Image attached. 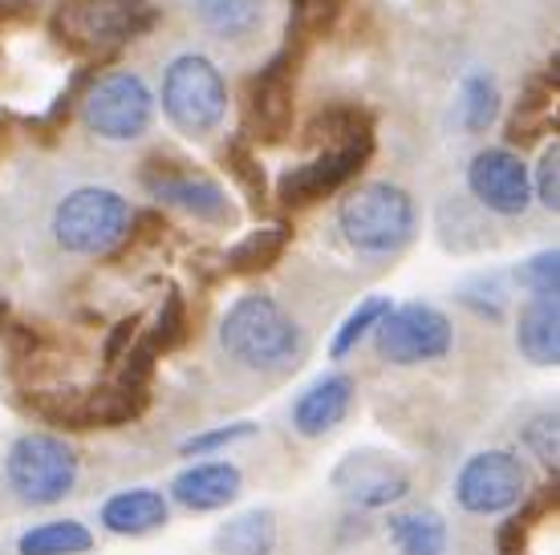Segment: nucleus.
I'll use <instances>...</instances> for the list:
<instances>
[{
  "instance_id": "423d86ee",
  "label": "nucleus",
  "mask_w": 560,
  "mask_h": 555,
  "mask_svg": "<svg viewBox=\"0 0 560 555\" xmlns=\"http://www.w3.org/2000/svg\"><path fill=\"white\" fill-rule=\"evenodd\" d=\"M127 199L110 187H78L54 208V239L70 256H114L130 227Z\"/></svg>"
},
{
  "instance_id": "e433bc0d",
  "label": "nucleus",
  "mask_w": 560,
  "mask_h": 555,
  "mask_svg": "<svg viewBox=\"0 0 560 555\" xmlns=\"http://www.w3.org/2000/svg\"><path fill=\"white\" fill-rule=\"evenodd\" d=\"M533 199L545 211H552V215L560 211V146H557V139H552V146H545L540 163H536Z\"/></svg>"
},
{
  "instance_id": "a211bd4d",
  "label": "nucleus",
  "mask_w": 560,
  "mask_h": 555,
  "mask_svg": "<svg viewBox=\"0 0 560 555\" xmlns=\"http://www.w3.org/2000/svg\"><path fill=\"white\" fill-rule=\"evenodd\" d=\"M171 519V499L159 486H127V491H114L110 499L98 507V523L110 535L122 540H142L151 531L167 528Z\"/></svg>"
},
{
  "instance_id": "5701e85b",
  "label": "nucleus",
  "mask_w": 560,
  "mask_h": 555,
  "mask_svg": "<svg viewBox=\"0 0 560 555\" xmlns=\"http://www.w3.org/2000/svg\"><path fill=\"white\" fill-rule=\"evenodd\" d=\"M277 515L268 507H253V511L232 515L224 528L215 531V555H272L277 552Z\"/></svg>"
},
{
  "instance_id": "58836bf2",
  "label": "nucleus",
  "mask_w": 560,
  "mask_h": 555,
  "mask_svg": "<svg viewBox=\"0 0 560 555\" xmlns=\"http://www.w3.org/2000/svg\"><path fill=\"white\" fill-rule=\"evenodd\" d=\"M33 16H37V4H33V0H0V33L28 25Z\"/></svg>"
},
{
  "instance_id": "2eb2a0df",
  "label": "nucleus",
  "mask_w": 560,
  "mask_h": 555,
  "mask_svg": "<svg viewBox=\"0 0 560 555\" xmlns=\"http://www.w3.org/2000/svg\"><path fill=\"white\" fill-rule=\"evenodd\" d=\"M467 191L491 215L516 220L533 208V170L508 146H488L467 163Z\"/></svg>"
},
{
  "instance_id": "f257e3e1",
  "label": "nucleus",
  "mask_w": 560,
  "mask_h": 555,
  "mask_svg": "<svg viewBox=\"0 0 560 555\" xmlns=\"http://www.w3.org/2000/svg\"><path fill=\"white\" fill-rule=\"evenodd\" d=\"M220 349L228 362L253 374H280L301 362L305 353V333L277 296L268 292H244L236 305L228 308L220 320Z\"/></svg>"
},
{
  "instance_id": "ddd939ff",
  "label": "nucleus",
  "mask_w": 560,
  "mask_h": 555,
  "mask_svg": "<svg viewBox=\"0 0 560 555\" xmlns=\"http://www.w3.org/2000/svg\"><path fill=\"white\" fill-rule=\"evenodd\" d=\"M374 158V130L365 134H353L350 142H337V146H325L317 158H308L301 167H289L277 182V199L280 208L301 211L313 208L317 199H329L337 194L350 179H358V170Z\"/></svg>"
},
{
  "instance_id": "39448f33",
  "label": "nucleus",
  "mask_w": 560,
  "mask_h": 555,
  "mask_svg": "<svg viewBox=\"0 0 560 555\" xmlns=\"http://www.w3.org/2000/svg\"><path fill=\"white\" fill-rule=\"evenodd\" d=\"M308 37L289 28V42L268 57V66L248 82V102H244V139L277 146L293 134L296 114V73L305 61Z\"/></svg>"
},
{
  "instance_id": "f704fd0d",
  "label": "nucleus",
  "mask_w": 560,
  "mask_h": 555,
  "mask_svg": "<svg viewBox=\"0 0 560 555\" xmlns=\"http://www.w3.org/2000/svg\"><path fill=\"white\" fill-rule=\"evenodd\" d=\"M524 446H528V454H533L545 471L557 474L560 467V417L557 410H545V414H536L528 426H524Z\"/></svg>"
},
{
  "instance_id": "7ed1b4c3",
  "label": "nucleus",
  "mask_w": 560,
  "mask_h": 555,
  "mask_svg": "<svg viewBox=\"0 0 560 555\" xmlns=\"http://www.w3.org/2000/svg\"><path fill=\"white\" fill-rule=\"evenodd\" d=\"M337 232L358 256L386 260L410 248V239L419 232V211L402 187L362 182L337 203Z\"/></svg>"
},
{
  "instance_id": "1a4fd4ad",
  "label": "nucleus",
  "mask_w": 560,
  "mask_h": 555,
  "mask_svg": "<svg viewBox=\"0 0 560 555\" xmlns=\"http://www.w3.org/2000/svg\"><path fill=\"white\" fill-rule=\"evenodd\" d=\"M374 345H378L382 362L407 369V365L443 362L455 349V329L443 308L410 300V305L386 308V317L374 324Z\"/></svg>"
},
{
  "instance_id": "393cba45",
  "label": "nucleus",
  "mask_w": 560,
  "mask_h": 555,
  "mask_svg": "<svg viewBox=\"0 0 560 555\" xmlns=\"http://www.w3.org/2000/svg\"><path fill=\"white\" fill-rule=\"evenodd\" d=\"M94 547V531L82 519H49L21 531L16 555H85Z\"/></svg>"
},
{
  "instance_id": "4be33fe9",
  "label": "nucleus",
  "mask_w": 560,
  "mask_h": 555,
  "mask_svg": "<svg viewBox=\"0 0 560 555\" xmlns=\"http://www.w3.org/2000/svg\"><path fill=\"white\" fill-rule=\"evenodd\" d=\"M289 244H293V227L289 223H268V227L248 232L240 244H232L220 260H224L228 276H256V272H268L272 264H280Z\"/></svg>"
},
{
  "instance_id": "412c9836",
  "label": "nucleus",
  "mask_w": 560,
  "mask_h": 555,
  "mask_svg": "<svg viewBox=\"0 0 560 555\" xmlns=\"http://www.w3.org/2000/svg\"><path fill=\"white\" fill-rule=\"evenodd\" d=\"M386 535H390L398 555H447L451 528L447 519L431 507H415V511H394L386 519Z\"/></svg>"
},
{
  "instance_id": "c756f323",
  "label": "nucleus",
  "mask_w": 560,
  "mask_h": 555,
  "mask_svg": "<svg viewBox=\"0 0 560 555\" xmlns=\"http://www.w3.org/2000/svg\"><path fill=\"white\" fill-rule=\"evenodd\" d=\"M386 308H390V296H365L362 305H358L350 317L341 320V329H337L334 341H329V357H334V362H346L353 349H358L365 336L374 333V324L386 317Z\"/></svg>"
},
{
  "instance_id": "f03ea898",
  "label": "nucleus",
  "mask_w": 560,
  "mask_h": 555,
  "mask_svg": "<svg viewBox=\"0 0 560 555\" xmlns=\"http://www.w3.org/2000/svg\"><path fill=\"white\" fill-rule=\"evenodd\" d=\"M159 25L151 0H61L49 16L54 45L70 57H118V49L139 42Z\"/></svg>"
},
{
  "instance_id": "473e14b6",
  "label": "nucleus",
  "mask_w": 560,
  "mask_h": 555,
  "mask_svg": "<svg viewBox=\"0 0 560 555\" xmlns=\"http://www.w3.org/2000/svg\"><path fill=\"white\" fill-rule=\"evenodd\" d=\"M346 4L350 0H289V28H296L301 37H329L337 28V21H341V13H346Z\"/></svg>"
},
{
  "instance_id": "9b49d317",
  "label": "nucleus",
  "mask_w": 560,
  "mask_h": 555,
  "mask_svg": "<svg viewBox=\"0 0 560 555\" xmlns=\"http://www.w3.org/2000/svg\"><path fill=\"white\" fill-rule=\"evenodd\" d=\"M33 414H42L54 426L66 430H114V426H127L139 422L151 405V393L122 386H102V389H61V393H33L28 398Z\"/></svg>"
},
{
  "instance_id": "6e6552de",
  "label": "nucleus",
  "mask_w": 560,
  "mask_h": 555,
  "mask_svg": "<svg viewBox=\"0 0 560 555\" xmlns=\"http://www.w3.org/2000/svg\"><path fill=\"white\" fill-rule=\"evenodd\" d=\"M78 114L90 134L106 142H135L154 122V94L139 73L114 70L90 82V90L78 102Z\"/></svg>"
},
{
  "instance_id": "bb28decb",
  "label": "nucleus",
  "mask_w": 560,
  "mask_h": 555,
  "mask_svg": "<svg viewBox=\"0 0 560 555\" xmlns=\"http://www.w3.org/2000/svg\"><path fill=\"white\" fill-rule=\"evenodd\" d=\"M374 130V114L358 106V102H325L322 110L305 122V142L313 146H337V142H350L353 134Z\"/></svg>"
},
{
  "instance_id": "c9c22d12",
  "label": "nucleus",
  "mask_w": 560,
  "mask_h": 555,
  "mask_svg": "<svg viewBox=\"0 0 560 555\" xmlns=\"http://www.w3.org/2000/svg\"><path fill=\"white\" fill-rule=\"evenodd\" d=\"M516 280L533 292V296H557L560 292V251L548 248V251L528 256V260L516 268Z\"/></svg>"
},
{
  "instance_id": "cd10ccee",
  "label": "nucleus",
  "mask_w": 560,
  "mask_h": 555,
  "mask_svg": "<svg viewBox=\"0 0 560 555\" xmlns=\"http://www.w3.org/2000/svg\"><path fill=\"white\" fill-rule=\"evenodd\" d=\"M500 118V85L483 70H471L459 90V126L467 134H483Z\"/></svg>"
},
{
  "instance_id": "20e7f679",
  "label": "nucleus",
  "mask_w": 560,
  "mask_h": 555,
  "mask_svg": "<svg viewBox=\"0 0 560 555\" xmlns=\"http://www.w3.org/2000/svg\"><path fill=\"white\" fill-rule=\"evenodd\" d=\"M78 474H82L78 450L57 434H21L4 454V483L28 507H54L73 495Z\"/></svg>"
},
{
  "instance_id": "9d476101",
  "label": "nucleus",
  "mask_w": 560,
  "mask_h": 555,
  "mask_svg": "<svg viewBox=\"0 0 560 555\" xmlns=\"http://www.w3.org/2000/svg\"><path fill=\"white\" fill-rule=\"evenodd\" d=\"M528 486H533V474H528L520 454H512V450H479L459 467L451 495L459 503V511L488 519V515L516 511L524 495H528Z\"/></svg>"
},
{
  "instance_id": "b1692460",
  "label": "nucleus",
  "mask_w": 560,
  "mask_h": 555,
  "mask_svg": "<svg viewBox=\"0 0 560 555\" xmlns=\"http://www.w3.org/2000/svg\"><path fill=\"white\" fill-rule=\"evenodd\" d=\"M106 61H114V57H106V54H98V57H85L82 66L73 70V78H70V85L61 90V94L54 97V106L42 114V118H25V130L33 134L37 142H54L61 130H66V122H70L73 114H78V102H82V94L90 90V82L98 78V70L106 66Z\"/></svg>"
},
{
  "instance_id": "aec40b11",
  "label": "nucleus",
  "mask_w": 560,
  "mask_h": 555,
  "mask_svg": "<svg viewBox=\"0 0 560 555\" xmlns=\"http://www.w3.org/2000/svg\"><path fill=\"white\" fill-rule=\"evenodd\" d=\"M516 349L533 365L560 362V305L557 296H528L516 312Z\"/></svg>"
},
{
  "instance_id": "4c0bfd02",
  "label": "nucleus",
  "mask_w": 560,
  "mask_h": 555,
  "mask_svg": "<svg viewBox=\"0 0 560 555\" xmlns=\"http://www.w3.org/2000/svg\"><path fill=\"white\" fill-rule=\"evenodd\" d=\"M139 329H142L139 312H130V317L118 320V324L110 329V336H106V345H102V362H106V365L122 362V357H127V349L139 341Z\"/></svg>"
},
{
  "instance_id": "ea45409f",
  "label": "nucleus",
  "mask_w": 560,
  "mask_h": 555,
  "mask_svg": "<svg viewBox=\"0 0 560 555\" xmlns=\"http://www.w3.org/2000/svg\"><path fill=\"white\" fill-rule=\"evenodd\" d=\"M4 324H9V300L0 296V329H4Z\"/></svg>"
},
{
  "instance_id": "2f4dec72",
  "label": "nucleus",
  "mask_w": 560,
  "mask_h": 555,
  "mask_svg": "<svg viewBox=\"0 0 560 555\" xmlns=\"http://www.w3.org/2000/svg\"><path fill=\"white\" fill-rule=\"evenodd\" d=\"M151 341L154 353H175V349L191 336V317H187V296H183L175 284L167 288L163 296V308H159V317H154V329L151 333H142Z\"/></svg>"
},
{
  "instance_id": "f3484780",
  "label": "nucleus",
  "mask_w": 560,
  "mask_h": 555,
  "mask_svg": "<svg viewBox=\"0 0 560 555\" xmlns=\"http://www.w3.org/2000/svg\"><path fill=\"white\" fill-rule=\"evenodd\" d=\"M353 398H358V386H353L350 374H322L313 386H305L296 393L293 410V430L301 438H325L334 434L353 410Z\"/></svg>"
},
{
  "instance_id": "a19ab883",
  "label": "nucleus",
  "mask_w": 560,
  "mask_h": 555,
  "mask_svg": "<svg viewBox=\"0 0 560 555\" xmlns=\"http://www.w3.org/2000/svg\"><path fill=\"white\" fill-rule=\"evenodd\" d=\"M0 134H4V118H0Z\"/></svg>"
},
{
  "instance_id": "0eeeda50",
  "label": "nucleus",
  "mask_w": 560,
  "mask_h": 555,
  "mask_svg": "<svg viewBox=\"0 0 560 555\" xmlns=\"http://www.w3.org/2000/svg\"><path fill=\"white\" fill-rule=\"evenodd\" d=\"M163 114L191 139L220 130L228 114V85L211 57L183 54L171 61L163 73Z\"/></svg>"
},
{
  "instance_id": "6ab92c4d",
  "label": "nucleus",
  "mask_w": 560,
  "mask_h": 555,
  "mask_svg": "<svg viewBox=\"0 0 560 555\" xmlns=\"http://www.w3.org/2000/svg\"><path fill=\"white\" fill-rule=\"evenodd\" d=\"M557 94H560V78H557V54H552V61H548L545 70L528 78L516 110L508 118V142L512 146H528L540 134L557 130Z\"/></svg>"
},
{
  "instance_id": "72a5a7b5",
  "label": "nucleus",
  "mask_w": 560,
  "mask_h": 555,
  "mask_svg": "<svg viewBox=\"0 0 560 555\" xmlns=\"http://www.w3.org/2000/svg\"><path fill=\"white\" fill-rule=\"evenodd\" d=\"M256 434V422H228V426H211V430H199L191 438H183L179 442V454L183 459H208V454H220L228 446L236 442H248Z\"/></svg>"
},
{
  "instance_id": "4468645a",
  "label": "nucleus",
  "mask_w": 560,
  "mask_h": 555,
  "mask_svg": "<svg viewBox=\"0 0 560 555\" xmlns=\"http://www.w3.org/2000/svg\"><path fill=\"white\" fill-rule=\"evenodd\" d=\"M329 483L341 499L358 511H382L410 495V471L394 454L382 450H353L337 462Z\"/></svg>"
},
{
  "instance_id": "c85d7f7f",
  "label": "nucleus",
  "mask_w": 560,
  "mask_h": 555,
  "mask_svg": "<svg viewBox=\"0 0 560 555\" xmlns=\"http://www.w3.org/2000/svg\"><path fill=\"white\" fill-rule=\"evenodd\" d=\"M224 170L236 179V187L244 191V199L253 203L256 211L268 203V175H265V163H260V154L253 151V142L244 139V134H232L224 142Z\"/></svg>"
},
{
  "instance_id": "dca6fc26",
  "label": "nucleus",
  "mask_w": 560,
  "mask_h": 555,
  "mask_svg": "<svg viewBox=\"0 0 560 555\" xmlns=\"http://www.w3.org/2000/svg\"><path fill=\"white\" fill-rule=\"evenodd\" d=\"M244 491V471L236 462L228 459H211L208 462H191L183 467L167 486V499L179 503L183 511H196V515H211V511H224L240 499Z\"/></svg>"
},
{
  "instance_id": "7c9ffc66",
  "label": "nucleus",
  "mask_w": 560,
  "mask_h": 555,
  "mask_svg": "<svg viewBox=\"0 0 560 555\" xmlns=\"http://www.w3.org/2000/svg\"><path fill=\"white\" fill-rule=\"evenodd\" d=\"M455 296H459V305L467 308L471 317L491 320V324L504 320V312H508V284L500 272H479V276L463 280Z\"/></svg>"
},
{
  "instance_id": "f8f14e48",
  "label": "nucleus",
  "mask_w": 560,
  "mask_h": 555,
  "mask_svg": "<svg viewBox=\"0 0 560 555\" xmlns=\"http://www.w3.org/2000/svg\"><path fill=\"white\" fill-rule=\"evenodd\" d=\"M139 182L151 191V199L187 211L203 223H236V208H232L224 187L208 179L203 170H196L191 163H183V158H171L163 151L142 158Z\"/></svg>"
},
{
  "instance_id": "a878e982",
  "label": "nucleus",
  "mask_w": 560,
  "mask_h": 555,
  "mask_svg": "<svg viewBox=\"0 0 560 555\" xmlns=\"http://www.w3.org/2000/svg\"><path fill=\"white\" fill-rule=\"evenodd\" d=\"M191 13L215 37L240 42V37H253L256 28H260V21H265V0H191Z\"/></svg>"
}]
</instances>
